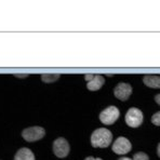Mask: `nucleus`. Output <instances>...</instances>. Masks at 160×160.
I'll return each mask as SVG.
<instances>
[{"instance_id":"20e7f679","label":"nucleus","mask_w":160,"mask_h":160,"mask_svg":"<svg viewBox=\"0 0 160 160\" xmlns=\"http://www.w3.org/2000/svg\"><path fill=\"white\" fill-rule=\"evenodd\" d=\"M120 116V112L116 106H109L102 110L100 114V120L104 124H112Z\"/></svg>"},{"instance_id":"1a4fd4ad","label":"nucleus","mask_w":160,"mask_h":160,"mask_svg":"<svg viewBox=\"0 0 160 160\" xmlns=\"http://www.w3.org/2000/svg\"><path fill=\"white\" fill-rule=\"evenodd\" d=\"M14 160H35V155L29 148H21L14 156Z\"/></svg>"},{"instance_id":"f257e3e1","label":"nucleus","mask_w":160,"mask_h":160,"mask_svg":"<svg viewBox=\"0 0 160 160\" xmlns=\"http://www.w3.org/2000/svg\"><path fill=\"white\" fill-rule=\"evenodd\" d=\"M112 141V134L108 129L100 128L96 129L91 135V144L93 147L105 148L110 145Z\"/></svg>"},{"instance_id":"dca6fc26","label":"nucleus","mask_w":160,"mask_h":160,"mask_svg":"<svg viewBox=\"0 0 160 160\" xmlns=\"http://www.w3.org/2000/svg\"><path fill=\"white\" fill-rule=\"evenodd\" d=\"M94 160H103V159H101V158H95Z\"/></svg>"},{"instance_id":"39448f33","label":"nucleus","mask_w":160,"mask_h":160,"mask_svg":"<svg viewBox=\"0 0 160 160\" xmlns=\"http://www.w3.org/2000/svg\"><path fill=\"white\" fill-rule=\"evenodd\" d=\"M53 152L58 158H65L69 154V144L64 138H58L53 142Z\"/></svg>"},{"instance_id":"ddd939ff","label":"nucleus","mask_w":160,"mask_h":160,"mask_svg":"<svg viewBox=\"0 0 160 160\" xmlns=\"http://www.w3.org/2000/svg\"><path fill=\"white\" fill-rule=\"evenodd\" d=\"M160 112H156V114L152 116V122L155 124V126H159L160 124Z\"/></svg>"},{"instance_id":"9b49d317","label":"nucleus","mask_w":160,"mask_h":160,"mask_svg":"<svg viewBox=\"0 0 160 160\" xmlns=\"http://www.w3.org/2000/svg\"><path fill=\"white\" fill-rule=\"evenodd\" d=\"M41 78L43 81H46V82H51V81H54V80L60 78V75L58 74H56V75H42Z\"/></svg>"},{"instance_id":"0eeeda50","label":"nucleus","mask_w":160,"mask_h":160,"mask_svg":"<svg viewBox=\"0 0 160 160\" xmlns=\"http://www.w3.org/2000/svg\"><path fill=\"white\" fill-rule=\"evenodd\" d=\"M84 78L87 80V88H88L90 91L100 90L105 82L104 77L101 76V75L88 74V75H86Z\"/></svg>"},{"instance_id":"f8f14e48","label":"nucleus","mask_w":160,"mask_h":160,"mask_svg":"<svg viewBox=\"0 0 160 160\" xmlns=\"http://www.w3.org/2000/svg\"><path fill=\"white\" fill-rule=\"evenodd\" d=\"M132 160H149V157H148L145 152H136V154L134 155Z\"/></svg>"},{"instance_id":"6e6552de","label":"nucleus","mask_w":160,"mask_h":160,"mask_svg":"<svg viewBox=\"0 0 160 160\" xmlns=\"http://www.w3.org/2000/svg\"><path fill=\"white\" fill-rule=\"evenodd\" d=\"M131 93H132V87L124 82H120L119 84H117L114 90V95L120 101H127L130 98Z\"/></svg>"},{"instance_id":"f03ea898","label":"nucleus","mask_w":160,"mask_h":160,"mask_svg":"<svg viewBox=\"0 0 160 160\" xmlns=\"http://www.w3.org/2000/svg\"><path fill=\"white\" fill-rule=\"evenodd\" d=\"M144 115L142 110L136 107H131L126 114V123L131 128H138L143 123Z\"/></svg>"},{"instance_id":"4468645a","label":"nucleus","mask_w":160,"mask_h":160,"mask_svg":"<svg viewBox=\"0 0 160 160\" xmlns=\"http://www.w3.org/2000/svg\"><path fill=\"white\" fill-rule=\"evenodd\" d=\"M118 160H132L131 158H128V157H121V158H119Z\"/></svg>"},{"instance_id":"9d476101","label":"nucleus","mask_w":160,"mask_h":160,"mask_svg":"<svg viewBox=\"0 0 160 160\" xmlns=\"http://www.w3.org/2000/svg\"><path fill=\"white\" fill-rule=\"evenodd\" d=\"M143 82L149 88H160V77L158 75H146L143 78Z\"/></svg>"},{"instance_id":"2eb2a0df","label":"nucleus","mask_w":160,"mask_h":160,"mask_svg":"<svg viewBox=\"0 0 160 160\" xmlns=\"http://www.w3.org/2000/svg\"><path fill=\"white\" fill-rule=\"evenodd\" d=\"M94 159H95V158H93V157H87L84 160H94Z\"/></svg>"},{"instance_id":"7ed1b4c3","label":"nucleus","mask_w":160,"mask_h":160,"mask_svg":"<svg viewBox=\"0 0 160 160\" xmlns=\"http://www.w3.org/2000/svg\"><path fill=\"white\" fill-rule=\"evenodd\" d=\"M46 135V130L42 127H30L22 131V136L27 142H36Z\"/></svg>"},{"instance_id":"423d86ee","label":"nucleus","mask_w":160,"mask_h":160,"mask_svg":"<svg viewBox=\"0 0 160 160\" xmlns=\"http://www.w3.org/2000/svg\"><path fill=\"white\" fill-rule=\"evenodd\" d=\"M131 147L132 146H131L130 141H129L128 138H123V136H120V138H118L114 142L112 149V152L118 155H124L130 152Z\"/></svg>"}]
</instances>
